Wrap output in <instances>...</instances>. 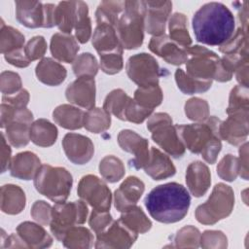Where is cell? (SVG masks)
<instances>
[{
    "label": "cell",
    "mask_w": 249,
    "mask_h": 249,
    "mask_svg": "<svg viewBox=\"0 0 249 249\" xmlns=\"http://www.w3.org/2000/svg\"><path fill=\"white\" fill-rule=\"evenodd\" d=\"M125 71L128 78L139 87L159 85L160 65L156 58L147 53L131 55L126 61Z\"/></svg>",
    "instance_id": "30bf717a"
},
{
    "label": "cell",
    "mask_w": 249,
    "mask_h": 249,
    "mask_svg": "<svg viewBox=\"0 0 249 249\" xmlns=\"http://www.w3.org/2000/svg\"><path fill=\"white\" fill-rule=\"evenodd\" d=\"M20 76L13 71H3L0 75V89L3 95H11L21 89Z\"/></svg>",
    "instance_id": "f5cc1de1"
},
{
    "label": "cell",
    "mask_w": 249,
    "mask_h": 249,
    "mask_svg": "<svg viewBox=\"0 0 249 249\" xmlns=\"http://www.w3.org/2000/svg\"><path fill=\"white\" fill-rule=\"evenodd\" d=\"M248 62L240 65L234 72L236 81L239 83V86L245 88H248Z\"/></svg>",
    "instance_id": "03108f58"
},
{
    "label": "cell",
    "mask_w": 249,
    "mask_h": 249,
    "mask_svg": "<svg viewBox=\"0 0 249 249\" xmlns=\"http://www.w3.org/2000/svg\"><path fill=\"white\" fill-rule=\"evenodd\" d=\"M74 30L75 38L81 44L87 43L91 36V21L89 17V7L84 1H77Z\"/></svg>",
    "instance_id": "ab89813d"
},
{
    "label": "cell",
    "mask_w": 249,
    "mask_h": 249,
    "mask_svg": "<svg viewBox=\"0 0 249 249\" xmlns=\"http://www.w3.org/2000/svg\"><path fill=\"white\" fill-rule=\"evenodd\" d=\"M47 42L41 35L32 37L24 46V53L27 58L32 62L43 58L47 52Z\"/></svg>",
    "instance_id": "11a10c76"
},
{
    "label": "cell",
    "mask_w": 249,
    "mask_h": 249,
    "mask_svg": "<svg viewBox=\"0 0 249 249\" xmlns=\"http://www.w3.org/2000/svg\"><path fill=\"white\" fill-rule=\"evenodd\" d=\"M187 74L203 81H218L221 70V58L216 53L199 45L187 49Z\"/></svg>",
    "instance_id": "ba28073f"
},
{
    "label": "cell",
    "mask_w": 249,
    "mask_h": 249,
    "mask_svg": "<svg viewBox=\"0 0 249 249\" xmlns=\"http://www.w3.org/2000/svg\"><path fill=\"white\" fill-rule=\"evenodd\" d=\"M145 30L153 37L164 35L172 3L170 1H145Z\"/></svg>",
    "instance_id": "e0dca14e"
},
{
    "label": "cell",
    "mask_w": 249,
    "mask_h": 249,
    "mask_svg": "<svg viewBox=\"0 0 249 249\" xmlns=\"http://www.w3.org/2000/svg\"><path fill=\"white\" fill-rule=\"evenodd\" d=\"M41 165V160L36 154L24 151L12 159L9 170L13 177L28 181L35 178Z\"/></svg>",
    "instance_id": "603a6c76"
},
{
    "label": "cell",
    "mask_w": 249,
    "mask_h": 249,
    "mask_svg": "<svg viewBox=\"0 0 249 249\" xmlns=\"http://www.w3.org/2000/svg\"><path fill=\"white\" fill-rule=\"evenodd\" d=\"M187 18L182 13H174L168 20L169 38L179 46L188 49L192 45V38L187 27Z\"/></svg>",
    "instance_id": "836d02e7"
},
{
    "label": "cell",
    "mask_w": 249,
    "mask_h": 249,
    "mask_svg": "<svg viewBox=\"0 0 249 249\" xmlns=\"http://www.w3.org/2000/svg\"><path fill=\"white\" fill-rule=\"evenodd\" d=\"M99 173L109 183H116L120 181L124 173V164L121 159L108 155L105 156L99 162Z\"/></svg>",
    "instance_id": "7bdbcfd3"
},
{
    "label": "cell",
    "mask_w": 249,
    "mask_h": 249,
    "mask_svg": "<svg viewBox=\"0 0 249 249\" xmlns=\"http://www.w3.org/2000/svg\"><path fill=\"white\" fill-rule=\"evenodd\" d=\"M178 89L185 94L202 93L207 91L211 86L212 81H203L195 79L189 76L183 69L178 68L174 74Z\"/></svg>",
    "instance_id": "f35d334b"
},
{
    "label": "cell",
    "mask_w": 249,
    "mask_h": 249,
    "mask_svg": "<svg viewBox=\"0 0 249 249\" xmlns=\"http://www.w3.org/2000/svg\"><path fill=\"white\" fill-rule=\"evenodd\" d=\"M33 180L36 191L55 203L66 201L73 185V177L66 168L50 164H42Z\"/></svg>",
    "instance_id": "5b68a950"
},
{
    "label": "cell",
    "mask_w": 249,
    "mask_h": 249,
    "mask_svg": "<svg viewBox=\"0 0 249 249\" xmlns=\"http://www.w3.org/2000/svg\"><path fill=\"white\" fill-rule=\"evenodd\" d=\"M218 176L228 182L234 181L238 176V160L231 154L225 155L217 165Z\"/></svg>",
    "instance_id": "f907efd6"
},
{
    "label": "cell",
    "mask_w": 249,
    "mask_h": 249,
    "mask_svg": "<svg viewBox=\"0 0 249 249\" xmlns=\"http://www.w3.org/2000/svg\"><path fill=\"white\" fill-rule=\"evenodd\" d=\"M64 247L70 249H88L93 245V234L83 226L70 228L60 241Z\"/></svg>",
    "instance_id": "1f68e13d"
},
{
    "label": "cell",
    "mask_w": 249,
    "mask_h": 249,
    "mask_svg": "<svg viewBox=\"0 0 249 249\" xmlns=\"http://www.w3.org/2000/svg\"><path fill=\"white\" fill-rule=\"evenodd\" d=\"M237 5H239V7H236L239 26L248 30V2H237Z\"/></svg>",
    "instance_id": "e7e4bbea"
},
{
    "label": "cell",
    "mask_w": 249,
    "mask_h": 249,
    "mask_svg": "<svg viewBox=\"0 0 249 249\" xmlns=\"http://www.w3.org/2000/svg\"><path fill=\"white\" fill-rule=\"evenodd\" d=\"M4 57L8 63L18 68H25L29 66V64L31 63V61L27 58L24 53V47L21 49L13 51L11 53H5Z\"/></svg>",
    "instance_id": "91938a15"
},
{
    "label": "cell",
    "mask_w": 249,
    "mask_h": 249,
    "mask_svg": "<svg viewBox=\"0 0 249 249\" xmlns=\"http://www.w3.org/2000/svg\"><path fill=\"white\" fill-rule=\"evenodd\" d=\"M54 4L52 3H45L44 4V13H45V23L44 28H51L55 26L54 24Z\"/></svg>",
    "instance_id": "be15d7a7"
},
{
    "label": "cell",
    "mask_w": 249,
    "mask_h": 249,
    "mask_svg": "<svg viewBox=\"0 0 249 249\" xmlns=\"http://www.w3.org/2000/svg\"><path fill=\"white\" fill-rule=\"evenodd\" d=\"M89 215L87 203L84 200L58 202L53 206V217L50 230L54 237L61 241L65 232L72 227L84 224Z\"/></svg>",
    "instance_id": "9c48e42d"
},
{
    "label": "cell",
    "mask_w": 249,
    "mask_h": 249,
    "mask_svg": "<svg viewBox=\"0 0 249 249\" xmlns=\"http://www.w3.org/2000/svg\"><path fill=\"white\" fill-rule=\"evenodd\" d=\"M143 169L147 175L156 181L167 179L176 173L171 159L156 147H151L148 161Z\"/></svg>",
    "instance_id": "7402d4cb"
},
{
    "label": "cell",
    "mask_w": 249,
    "mask_h": 249,
    "mask_svg": "<svg viewBox=\"0 0 249 249\" xmlns=\"http://www.w3.org/2000/svg\"><path fill=\"white\" fill-rule=\"evenodd\" d=\"M249 112L233 113L228 115L225 121H221L219 125V135L221 140L236 146L246 141L248 136Z\"/></svg>",
    "instance_id": "9a60e30c"
},
{
    "label": "cell",
    "mask_w": 249,
    "mask_h": 249,
    "mask_svg": "<svg viewBox=\"0 0 249 249\" xmlns=\"http://www.w3.org/2000/svg\"><path fill=\"white\" fill-rule=\"evenodd\" d=\"M138 234L127 228L120 219L114 221L101 233L96 234L95 248L127 249L136 241Z\"/></svg>",
    "instance_id": "7c38bea8"
},
{
    "label": "cell",
    "mask_w": 249,
    "mask_h": 249,
    "mask_svg": "<svg viewBox=\"0 0 249 249\" xmlns=\"http://www.w3.org/2000/svg\"><path fill=\"white\" fill-rule=\"evenodd\" d=\"M24 35L18 29L6 25L1 19L0 26V52L5 54L23 48L25 45Z\"/></svg>",
    "instance_id": "8d00e7d4"
},
{
    "label": "cell",
    "mask_w": 249,
    "mask_h": 249,
    "mask_svg": "<svg viewBox=\"0 0 249 249\" xmlns=\"http://www.w3.org/2000/svg\"><path fill=\"white\" fill-rule=\"evenodd\" d=\"M31 217L43 226H50L53 217V206L45 200H36L30 210Z\"/></svg>",
    "instance_id": "9f6ffc18"
},
{
    "label": "cell",
    "mask_w": 249,
    "mask_h": 249,
    "mask_svg": "<svg viewBox=\"0 0 249 249\" xmlns=\"http://www.w3.org/2000/svg\"><path fill=\"white\" fill-rule=\"evenodd\" d=\"M95 92L93 77H79L67 86L65 96L70 103L89 110L95 105Z\"/></svg>",
    "instance_id": "2e32d148"
},
{
    "label": "cell",
    "mask_w": 249,
    "mask_h": 249,
    "mask_svg": "<svg viewBox=\"0 0 249 249\" xmlns=\"http://www.w3.org/2000/svg\"><path fill=\"white\" fill-rule=\"evenodd\" d=\"M192 25L196 40L209 46H221L234 33L235 19L231 10L219 2L202 5L194 15Z\"/></svg>",
    "instance_id": "6da1fadb"
},
{
    "label": "cell",
    "mask_w": 249,
    "mask_h": 249,
    "mask_svg": "<svg viewBox=\"0 0 249 249\" xmlns=\"http://www.w3.org/2000/svg\"><path fill=\"white\" fill-rule=\"evenodd\" d=\"M163 93L159 85L150 87H138L134 91L133 99L143 108L154 110L160 105Z\"/></svg>",
    "instance_id": "ee69618b"
},
{
    "label": "cell",
    "mask_w": 249,
    "mask_h": 249,
    "mask_svg": "<svg viewBox=\"0 0 249 249\" xmlns=\"http://www.w3.org/2000/svg\"><path fill=\"white\" fill-rule=\"evenodd\" d=\"M113 222V218L109 211H102V210H92L89 218V225L91 231L95 234L101 233L105 231L109 225Z\"/></svg>",
    "instance_id": "6f0895ef"
},
{
    "label": "cell",
    "mask_w": 249,
    "mask_h": 249,
    "mask_svg": "<svg viewBox=\"0 0 249 249\" xmlns=\"http://www.w3.org/2000/svg\"><path fill=\"white\" fill-rule=\"evenodd\" d=\"M62 148L67 159L74 164L88 163L94 154V146L90 138L79 133L65 134L62 139Z\"/></svg>",
    "instance_id": "5bb4252c"
},
{
    "label": "cell",
    "mask_w": 249,
    "mask_h": 249,
    "mask_svg": "<svg viewBox=\"0 0 249 249\" xmlns=\"http://www.w3.org/2000/svg\"><path fill=\"white\" fill-rule=\"evenodd\" d=\"M124 10V1H102L95 11L96 23H108L116 27Z\"/></svg>",
    "instance_id": "74e56055"
},
{
    "label": "cell",
    "mask_w": 249,
    "mask_h": 249,
    "mask_svg": "<svg viewBox=\"0 0 249 249\" xmlns=\"http://www.w3.org/2000/svg\"><path fill=\"white\" fill-rule=\"evenodd\" d=\"M145 15V1H124V10L116 25L124 50H135L143 44Z\"/></svg>",
    "instance_id": "277c9868"
},
{
    "label": "cell",
    "mask_w": 249,
    "mask_h": 249,
    "mask_svg": "<svg viewBox=\"0 0 249 249\" xmlns=\"http://www.w3.org/2000/svg\"><path fill=\"white\" fill-rule=\"evenodd\" d=\"M29 92L25 89H21L19 91L11 94V95H3L2 102L10 104L17 108H24L27 106L29 102Z\"/></svg>",
    "instance_id": "680465c9"
},
{
    "label": "cell",
    "mask_w": 249,
    "mask_h": 249,
    "mask_svg": "<svg viewBox=\"0 0 249 249\" xmlns=\"http://www.w3.org/2000/svg\"><path fill=\"white\" fill-rule=\"evenodd\" d=\"M91 44L98 54L123 49L116 27L108 23L96 24L91 37Z\"/></svg>",
    "instance_id": "484cf974"
},
{
    "label": "cell",
    "mask_w": 249,
    "mask_h": 249,
    "mask_svg": "<svg viewBox=\"0 0 249 249\" xmlns=\"http://www.w3.org/2000/svg\"><path fill=\"white\" fill-rule=\"evenodd\" d=\"M85 112L71 104L58 105L53 112V119L59 126L75 130L84 126Z\"/></svg>",
    "instance_id": "f1b7e54d"
},
{
    "label": "cell",
    "mask_w": 249,
    "mask_h": 249,
    "mask_svg": "<svg viewBox=\"0 0 249 249\" xmlns=\"http://www.w3.org/2000/svg\"><path fill=\"white\" fill-rule=\"evenodd\" d=\"M234 206V193L231 186L218 183L214 186L208 199L199 204L195 212L196 219L203 225H214L229 217Z\"/></svg>",
    "instance_id": "8992f818"
},
{
    "label": "cell",
    "mask_w": 249,
    "mask_h": 249,
    "mask_svg": "<svg viewBox=\"0 0 249 249\" xmlns=\"http://www.w3.org/2000/svg\"><path fill=\"white\" fill-rule=\"evenodd\" d=\"M185 115L194 122L201 123L209 117V105L206 100L199 97L188 99L184 106Z\"/></svg>",
    "instance_id": "7dc6e473"
},
{
    "label": "cell",
    "mask_w": 249,
    "mask_h": 249,
    "mask_svg": "<svg viewBox=\"0 0 249 249\" xmlns=\"http://www.w3.org/2000/svg\"><path fill=\"white\" fill-rule=\"evenodd\" d=\"M223 54L248 55V30L238 26L233 35L219 47Z\"/></svg>",
    "instance_id": "60d3db41"
},
{
    "label": "cell",
    "mask_w": 249,
    "mask_h": 249,
    "mask_svg": "<svg viewBox=\"0 0 249 249\" xmlns=\"http://www.w3.org/2000/svg\"><path fill=\"white\" fill-rule=\"evenodd\" d=\"M37 79L51 87L59 86L64 82L67 76L65 67L51 57L42 58L35 68Z\"/></svg>",
    "instance_id": "4316f807"
},
{
    "label": "cell",
    "mask_w": 249,
    "mask_h": 249,
    "mask_svg": "<svg viewBox=\"0 0 249 249\" xmlns=\"http://www.w3.org/2000/svg\"><path fill=\"white\" fill-rule=\"evenodd\" d=\"M239 158L238 160V175L244 179L248 180L249 178V168H248V143L245 141L241 144L238 150Z\"/></svg>",
    "instance_id": "94428289"
},
{
    "label": "cell",
    "mask_w": 249,
    "mask_h": 249,
    "mask_svg": "<svg viewBox=\"0 0 249 249\" xmlns=\"http://www.w3.org/2000/svg\"><path fill=\"white\" fill-rule=\"evenodd\" d=\"M98 68L97 59L90 53L79 54L72 63V70L77 78L94 77L98 72Z\"/></svg>",
    "instance_id": "f6af8a7d"
},
{
    "label": "cell",
    "mask_w": 249,
    "mask_h": 249,
    "mask_svg": "<svg viewBox=\"0 0 249 249\" xmlns=\"http://www.w3.org/2000/svg\"><path fill=\"white\" fill-rule=\"evenodd\" d=\"M123 49L110 53H100L99 66L101 70L108 75H115L119 73L124 67Z\"/></svg>",
    "instance_id": "681fc988"
},
{
    "label": "cell",
    "mask_w": 249,
    "mask_h": 249,
    "mask_svg": "<svg viewBox=\"0 0 249 249\" xmlns=\"http://www.w3.org/2000/svg\"><path fill=\"white\" fill-rule=\"evenodd\" d=\"M79 49L77 39L71 34L58 32L52 36L50 50L52 55L58 61L73 63Z\"/></svg>",
    "instance_id": "d4e9b609"
},
{
    "label": "cell",
    "mask_w": 249,
    "mask_h": 249,
    "mask_svg": "<svg viewBox=\"0 0 249 249\" xmlns=\"http://www.w3.org/2000/svg\"><path fill=\"white\" fill-rule=\"evenodd\" d=\"M26 196L18 185L6 184L1 187V210L8 215L19 214L25 207Z\"/></svg>",
    "instance_id": "83f0119b"
},
{
    "label": "cell",
    "mask_w": 249,
    "mask_h": 249,
    "mask_svg": "<svg viewBox=\"0 0 249 249\" xmlns=\"http://www.w3.org/2000/svg\"><path fill=\"white\" fill-rule=\"evenodd\" d=\"M31 124L23 121H14L7 124L4 134L9 144L16 148L26 146L30 141Z\"/></svg>",
    "instance_id": "d590c367"
},
{
    "label": "cell",
    "mask_w": 249,
    "mask_h": 249,
    "mask_svg": "<svg viewBox=\"0 0 249 249\" xmlns=\"http://www.w3.org/2000/svg\"><path fill=\"white\" fill-rule=\"evenodd\" d=\"M147 128L151 132L152 139L169 156L180 159L184 156L186 148L181 141L176 126L167 113H156L151 115L147 122Z\"/></svg>",
    "instance_id": "52a82bcc"
},
{
    "label": "cell",
    "mask_w": 249,
    "mask_h": 249,
    "mask_svg": "<svg viewBox=\"0 0 249 249\" xmlns=\"http://www.w3.org/2000/svg\"><path fill=\"white\" fill-rule=\"evenodd\" d=\"M220 123L221 120L217 117L209 116L201 123L175 124V126L185 148L193 154H200L207 163L213 164L222 149L219 135Z\"/></svg>",
    "instance_id": "3957f363"
},
{
    "label": "cell",
    "mask_w": 249,
    "mask_h": 249,
    "mask_svg": "<svg viewBox=\"0 0 249 249\" xmlns=\"http://www.w3.org/2000/svg\"><path fill=\"white\" fill-rule=\"evenodd\" d=\"M77 1H61L54 10V24L66 34H71L76 20Z\"/></svg>",
    "instance_id": "4dcf8cb0"
},
{
    "label": "cell",
    "mask_w": 249,
    "mask_h": 249,
    "mask_svg": "<svg viewBox=\"0 0 249 249\" xmlns=\"http://www.w3.org/2000/svg\"><path fill=\"white\" fill-rule=\"evenodd\" d=\"M127 228L135 233H145L152 228V222L144 213L141 207L133 205L124 212H122L119 218Z\"/></svg>",
    "instance_id": "d6a6232c"
},
{
    "label": "cell",
    "mask_w": 249,
    "mask_h": 249,
    "mask_svg": "<svg viewBox=\"0 0 249 249\" xmlns=\"http://www.w3.org/2000/svg\"><path fill=\"white\" fill-rule=\"evenodd\" d=\"M200 231L194 226H186L180 229L174 236V247L197 248L199 247Z\"/></svg>",
    "instance_id": "c3c4849f"
},
{
    "label": "cell",
    "mask_w": 249,
    "mask_h": 249,
    "mask_svg": "<svg viewBox=\"0 0 249 249\" xmlns=\"http://www.w3.org/2000/svg\"><path fill=\"white\" fill-rule=\"evenodd\" d=\"M154 110L141 107L133 98H130L124 111V121L142 124L146 119L150 118Z\"/></svg>",
    "instance_id": "db71d44e"
},
{
    "label": "cell",
    "mask_w": 249,
    "mask_h": 249,
    "mask_svg": "<svg viewBox=\"0 0 249 249\" xmlns=\"http://www.w3.org/2000/svg\"><path fill=\"white\" fill-rule=\"evenodd\" d=\"M227 114L249 112V97L248 88L242 86H235L231 90L229 97V104L226 110Z\"/></svg>",
    "instance_id": "bcb514c9"
},
{
    "label": "cell",
    "mask_w": 249,
    "mask_h": 249,
    "mask_svg": "<svg viewBox=\"0 0 249 249\" xmlns=\"http://www.w3.org/2000/svg\"><path fill=\"white\" fill-rule=\"evenodd\" d=\"M16 18L25 27H44V4L39 1H16Z\"/></svg>",
    "instance_id": "cb8c5ba5"
},
{
    "label": "cell",
    "mask_w": 249,
    "mask_h": 249,
    "mask_svg": "<svg viewBox=\"0 0 249 249\" xmlns=\"http://www.w3.org/2000/svg\"><path fill=\"white\" fill-rule=\"evenodd\" d=\"M12 150L4 132L1 133V172L4 173L10 168L12 160Z\"/></svg>",
    "instance_id": "6125c7cd"
},
{
    "label": "cell",
    "mask_w": 249,
    "mask_h": 249,
    "mask_svg": "<svg viewBox=\"0 0 249 249\" xmlns=\"http://www.w3.org/2000/svg\"><path fill=\"white\" fill-rule=\"evenodd\" d=\"M186 184L194 196L200 197L205 195L211 185L208 166L200 160L191 162L186 170Z\"/></svg>",
    "instance_id": "ffe728a7"
},
{
    "label": "cell",
    "mask_w": 249,
    "mask_h": 249,
    "mask_svg": "<svg viewBox=\"0 0 249 249\" xmlns=\"http://www.w3.org/2000/svg\"><path fill=\"white\" fill-rule=\"evenodd\" d=\"M199 246L204 249H225L228 247V237L221 231H204L200 234Z\"/></svg>",
    "instance_id": "816d5d0a"
},
{
    "label": "cell",
    "mask_w": 249,
    "mask_h": 249,
    "mask_svg": "<svg viewBox=\"0 0 249 249\" xmlns=\"http://www.w3.org/2000/svg\"><path fill=\"white\" fill-rule=\"evenodd\" d=\"M17 233L24 242L26 248L43 249L53 244V237L39 223L22 222L17 227Z\"/></svg>",
    "instance_id": "44dd1931"
},
{
    "label": "cell",
    "mask_w": 249,
    "mask_h": 249,
    "mask_svg": "<svg viewBox=\"0 0 249 249\" xmlns=\"http://www.w3.org/2000/svg\"><path fill=\"white\" fill-rule=\"evenodd\" d=\"M79 197L94 210L109 211L112 203V194L107 184L95 175L83 176L78 184Z\"/></svg>",
    "instance_id": "8fae6325"
},
{
    "label": "cell",
    "mask_w": 249,
    "mask_h": 249,
    "mask_svg": "<svg viewBox=\"0 0 249 249\" xmlns=\"http://www.w3.org/2000/svg\"><path fill=\"white\" fill-rule=\"evenodd\" d=\"M131 97L126 94L122 89L111 90L105 97L103 109L114 115L116 118L124 121V111Z\"/></svg>",
    "instance_id": "b9f144b4"
},
{
    "label": "cell",
    "mask_w": 249,
    "mask_h": 249,
    "mask_svg": "<svg viewBox=\"0 0 249 249\" xmlns=\"http://www.w3.org/2000/svg\"><path fill=\"white\" fill-rule=\"evenodd\" d=\"M58 135L57 127L47 119L34 121L30 127V140L37 146H53Z\"/></svg>",
    "instance_id": "f546056e"
},
{
    "label": "cell",
    "mask_w": 249,
    "mask_h": 249,
    "mask_svg": "<svg viewBox=\"0 0 249 249\" xmlns=\"http://www.w3.org/2000/svg\"><path fill=\"white\" fill-rule=\"evenodd\" d=\"M148 48L153 53L161 57L171 65H182L188 59L187 49L179 46L166 34L152 37Z\"/></svg>",
    "instance_id": "ac0fdd59"
},
{
    "label": "cell",
    "mask_w": 249,
    "mask_h": 249,
    "mask_svg": "<svg viewBox=\"0 0 249 249\" xmlns=\"http://www.w3.org/2000/svg\"><path fill=\"white\" fill-rule=\"evenodd\" d=\"M144 204L156 221L172 224L183 220L188 214L191 196L183 185L170 182L151 190L144 199Z\"/></svg>",
    "instance_id": "7a4b0ae2"
},
{
    "label": "cell",
    "mask_w": 249,
    "mask_h": 249,
    "mask_svg": "<svg viewBox=\"0 0 249 249\" xmlns=\"http://www.w3.org/2000/svg\"><path fill=\"white\" fill-rule=\"evenodd\" d=\"M111 126V114L105 109L93 107L85 112L84 127L89 132L98 134Z\"/></svg>",
    "instance_id": "e575fe53"
},
{
    "label": "cell",
    "mask_w": 249,
    "mask_h": 249,
    "mask_svg": "<svg viewBox=\"0 0 249 249\" xmlns=\"http://www.w3.org/2000/svg\"><path fill=\"white\" fill-rule=\"evenodd\" d=\"M117 140L123 151L133 155L130 165L135 169L143 168L150 156L148 140L131 129L121 130Z\"/></svg>",
    "instance_id": "4fadbf2b"
},
{
    "label": "cell",
    "mask_w": 249,
    "mask_h": 249,
    "mask_svg": "<svg viewBox=\"0 0 249 249\" xmlns=\"http://www.w3.org/2000/svg\"><path fill=\"white\" fill-rule=\"evenodd\" d=\"M145 191L142 180L136 176H128L114 193V206L119 212H124L136 205Z\"/></svg>",
    "instance_id": "d6986e66"
}]
</instances>
